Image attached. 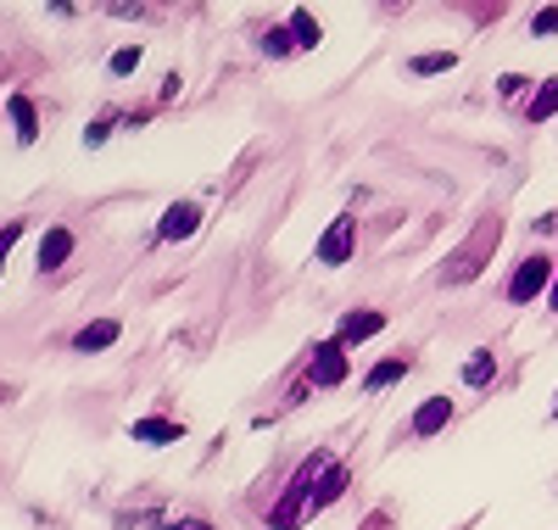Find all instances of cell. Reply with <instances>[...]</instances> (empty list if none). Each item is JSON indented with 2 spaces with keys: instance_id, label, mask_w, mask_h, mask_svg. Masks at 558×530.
<instances>
[{
  "instance_id": "cell-21",
  "label": "cell",
  "mask_w": 558,
  "mask_h": 530,
  "mask_svg": "<svg viewBox=\"0 0 558 530\" xmlns=\"http://www.w3.org/2000/svg\"><path fill=\"white\" fill-rule=\"evenodd\" d=\"M112 129H118V112H101L96 123H89V129H84V146H89V152H101V146H107V140H112Z\"/></svg>"
},
{
  "instance_id": "cell-13",
  "label": "cell",
  "mask_w": 558,
  "mask_h": 530,
  "mask_svg": "<svg viewBox=\"0 0 558 530\" xmlns=\"http://www.w3.org/2000/svg\"><path fill=\"white\" fill-rule=\"evenodd\" d=\"M347 486H352V469H347V463H336V469H330V474H324L318 486H313L307 519H313V514H324V508H330V503H341V497H347Z\"/></svg>"
},
{
  "instance_id": "cell-7",
  "label": "cell",
  "mask_w": 558,
  "mask_h": 530,
  "mask_svg": "<svg viewBox=\"0 0 558 530\" xmlns=\"http://www.w3.org/2000/svg\"><path fill=\"white\" fill-rule=\"evenodd\" d=\"M202 229V202H168L157 218V246H179Z\"/></svg>"
},
{
  "instance_id": "cell-10",
  "label": "cell",
  "mask_w": 558,
  "mask_h": 530,
  "mask_svg": "<svg viewBox=\"0 0 558 530\" xmlns=\"http://www.w3.org/2000/svg\"><path fill=\"white\" fill-rule=\"evenodd\" d=\"M118 341H123V324H118V318H96V324H84V329L73 335V352L96 358V352H107V347H118Z\"/></svg>"
},
{
  "instance_id": "cell-11",
  "label": "cell",
  "mask_w": 558,
  "mask_h": 530,
  "mask_svg": "<svg viewBox=\"0 0 558 530\" xmlns=\"http://www.w3.org/2000/svg\"><path fill=\"white\" fill-rule=\"evenodd\" d=\"M408 369H413V358H402V352H391V358H380L375 369H368L357 385H363V392L368 397H380V392H391V385H402L408 380Z\"/></svg>"
},
{
  "instance_id": "cell-26",
  "label": "cell",
  "mask_w": 558,
  "mask_h": 530,
  "mask_svg": "<svg viewBox=\"0 0 558 530\" xmlns=\"http://www.w3.org/2000/svg\"><path fill=\"white\" fill-rule=\"evenodd\" d=\"M497 89H502V95H520V89H525V73H502Z\"/></svg>"
},
{
  "instance_id": "cell-3",
  "label": "cell",
  "mask_w": 558,
  "mask_h": 530,
  "mask_svg": "<svg viewBox=\"0 0 558 530\" xmlns=\"http://www.w3.org/2000/svg\"><path fill=\"white\" fill-rule=\"evenodd\" d=\"M553 279H558V263H553L547 252H531V257H520V268L508 274V302H514V308L547 302V291H553Z\"/></svg>"
},
{
  "instance_id": "cell-20",
  "label": "cell",
  "mask_w": 558,
  "mask_h": 530,
  "mask_svg": "<svg viewBox=\"0 0 558 530\" xmlns=\"http://www.w3.org/2000/svg\"><path fill=\"white\" fill-rule=\"evenodd\" d=\"M140 62H146V51H140V45H123V51H112L107 73L112 79H129V73H140Z\"/></svg>"
},
{
  "instance_id": "cell-28",
  "label": "cell",
  "mask_w": 558,
  "mask_h": 530,
  "mask_svg": "<svg viewBox=\"0 0 558 530\" xmlns=\"http://www.w3.org/2000/svg\"><path fill=\"white\" fill-rule=\"evenodd\" d=\"M553 424H558V408H553Z\"/></svg>"
},
{
  "instance_id": "cell-5",
  "label": "cell",
  "mask_w": 558,
  "mask_h": 530,
  "mask_svg": "<svg viewBox=\"0 0 558 530\" xmlns=\"http://www.w3.org/2000/svg\"><path fill=\"white\" fill-rule=\"evenodd\" d=\"M347 352L336 341H318L313 347V363H307V392H336V385H347Z\"/></svg>"
},
{
  "instance_id": "cell-16",
  "label": "cell",
  "mask_w": 558,
  "mask_h": 530,
  "mask_svg": "<svg viewBox=\"0 0 558 530\" xmlns=\"http://www.w3.org/2000/svg\"><path fill=\"white\" fill-rule=\"evenodd\" d=\"M547 118H558V73L536 84V95H531V107H525V123H547Z\"/></svg>"
},
{
  "instance_id": "cell-24",
  "label": "cell",
  "mask_w": 558,
  "mask_h": 530,
  "mask_svg": "<svg viewBox=\"0 0 558 530\" xmlns=\"http://www.w3.org/2000/svg\"><path fill=\"white\" fill-rule=\"evenodd\" d=\"M17 234H23V224L12 218L7 229H0V274H7V257H12V246H17Z\"/></svg>"
},
{
  "instance_id": "cell-14",
  "label": "cell",
  "mask_w": 558,
  "mask_h": 530,
  "mask_svg": "<svg viewBox=\"0 0 558 530\" xmlns=\"http://www.w3.org/2000/svg\"><path fill=\"white\" fill-rule=\"evenodd\" d=\"M7 118H12V134H17V146H34V140H39V107L28 101L23 89L12 95V101H7Z\"/></svg>"
},
{
  "instance_id": "cell-9",
  "label": "cell",
  "mask_w": 558,
  "mask_h": 530,
  "mask_svg": "<svg viewBox=\"0 0 558 530\" xmlns=\"http://www.w3.org/2000/svg\"><path fill=\"white\" fill-rule=\"evenodd\" d=\"M73 246H78V234H73L68 224H51V229L39 234V257H34V268H39V274H57V268H68Z\"/></svg>"
},
{
  "instance_id": "cell-25",
  "label": "cell",
  "mask_w": 558,
  "mask_h": 530,
  "mask_svg": "<svg viewBox=\"0 0 558 530\" xmlns=\"http://www.w3.org/2000/svg\"><path fill=\"white\" fill-rule=\"evenodd\" d=\"M107 12H112V17H123V23H140V17H146V7H129V0H112Z\"/></svg>"
},
{
  "instance_id": "cell-6",
  "label": "cell",
  "mask_w": 558,
  "mask_h": 530,
  "mask_svg": "<svg viewBox=\"0 0 558 530\" xmlns=\"http://www.w3.org/2000/svg\"><path fill=\"white\" fill-rule=\"evenodd\" d=\"M458 419V402L447 397V392H436V397H425L413 408V419H408V436H418V442H430V436H441V430Z\"/></svg>"
},
{
  "instance_id": "cell-15",
  "label": "cell",
  "mask_w": 558,
  "mask_h": 530,
  "mask_svg": "<svg viewBox=\"0 0 558 530\" xmlns=\"http://www.w3.org/2000/svg\"><path fill=\"white\" fill-rule=\"evenodd\" d=\"M458 380L470 385V392H486V385L497 380V352L492 347H475L470 358H463V369H458Z\"/></svg>"
},
{
  "instance_id": "cell-27",
  "label": "cell",
  "mask_w": 558,
  "mask_h": 530,
  "mask_svg": "<svg viewBox=\"0 0 558 530\" xmlns=\"http://www.w3.org/2000/svg\"><path fill=\"white\" fill-rule=\"evenodd\" d=\"M547 313H558V279H553V291H547Z\"/></svg>"
},
{
  "instance_id": "cell-8",
  "label": "cell",
  "mask_w": 558,
  "mask_h": 530,
  "mask_svg": "<svg viewBox=\"0 0 558 530\" xmlns=\"http://www.w3.org/2000/svg\"><path fill=\"white\" fill-rule=\"evenodd\" d=\"M386 329V313H375V308H352L341 324H336V335L330 341L347 352V347H363V341H375V335Z\"/></svg>"
},
{
  "instance_id": "cell-17",
  "label": "cell",
  "mask_w": 558,
  "mask_h": 530,
  "mask_svg": "<svg viewBox=\"0 0 558 530\" xmlns=\"http://www.w3.org/2000/svg\"><path fill=\"white\" fill-rule=\"evenodd\" d=\"M286 28H291V39H296V51H318V39H324V28H318V17H313L307 7H296Z\"/></svg>"
},
{
  "instance_id": "cell-19",
  "label": "cell",
  "mask_w": 558,
  "mask_h": 530,
  "mask_svg": "<svg viewBox=\"0 0 558 530\" xmlns=\"http://www.w3.org/2000/svg\"><path fill=\"white\" fill-rule=\"evenodd\" d=\"M257 45H263V57H268V62H286V57L296 51L291 28H263V34H257Z\"/></svg>"
},
{
  "instance_id": "cell-2",
  "label": "cell",
  "mask_w": 558,
  "mask_h": 530,
  "mask_svg": "<svg viewBox=\"0 0 558 530\" xmlns=\"http://www.w3.org/2000/svg\"><path fill=\"white\" fill-rule=\"evenodd\" d=\"M497 240H502V218L492 213V218H481L475 234L452 252V263L441 268V279H447V285H470V279H481V268H486L492 252H497Z\"/></svg>"
},
{
  "instance_id": "cell-4",
  "label": "cell",
  "mask_w": 558,
  "mask_h": 530,
  "mask_svg": "<svg viewBox=\"0 0 558 530\" xmlns=\"http://www.w3.org/2000/svg\"><path fill=\"white\" fill-rule=\"evenodd\" d=\"M352 246H357V218H352V213H336L330 229L318 234L313 257H318L324 268H347V263H352Z\"/></svg>"
},
{
  "instance_id": "cell-18",
  "label": "cell",
  "mask_w": 558,
  "mask_h": 530,
  "mask_svg": "<svg viewBox=\"0 0 558 530\" xmlns=\"http://www.w3.org/2000/svg\"><path fill=\"white\" fill-rule=\"evenodd\" d=\"M452 68H458L452 51H418V57H408V73L413 79H436V73H452Z\"/></svg>"
},
{
  "instance_id": "cell-12",
  "label": "cell",
  "mask_w": 558,
  "mask_h": 530,
  "mask_svg": "<svg viewBox=\"0 0 558 530\" xmlns=\"http://www.w3.org/2000/svg\"><path fill=\"white\" fill-rule=\"evenodd\" d=\"M129 442H140V447H173V442H184V424H173V419H134Z\"/></svg>"
},
{
  "instance_id": "cell-22",
  "label": "cell",
  "mask_w": 558,
  "mask_h": 530,
  "mask_svg": "<svg viewBox=\"0 0 558 530\" xmlns=\"http://www.w3.org/2000/svg\"><path fill=\"white\" fill-rule=\"evenodd\" d=\"M151 530H218V525L202 519V514H179V519H157Z\"/></svg>"
},
{
  "instance_id": "cell-1",
  "label": "cell",
  "mask_w": 558,
  "mask_h": 530,
  "mask_svg": "<svg viewBox=\"0 0 558 530\" xmlns=\"http://www.w3.org/2000/svg\"><path fill=\"white\" fill-rule=\"evenodd\" d=\"M336 469V458L324 453V447H313L302 463H296V474H291V486H286V497H279L274 508H268V525L274 530H302V519H307V503H313V486L324 474Z\"/></svg>"
},
{
  "instance_id": "cell-23",
  "label": "cell",
  "mask_w": 558,
  "mask_h": 530,
  "mask_svg": "<svg viewBox=\"0 0 558 530\" xmlns=\"http://www.w3.org/2000/svg\"><path fill=\"white\" fill-rule=\"evenodd\" d=\"M531 34H536V39H553V34H558V7L531 12Z\"/></svg>"
}]
</instances>
